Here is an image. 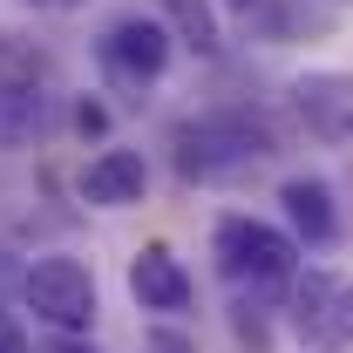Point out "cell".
I'll return each instance as SVG.
<instances>
[{
    "label": "cell",
    "instance_id": "cell-10",
    "mask_svg": "<svg viewBox=\"0 0 353 353\" xmlns=\"http://www.w3.org/2000/svg\"><path fill=\"white\" fill-rule=\"evenodd\" d=\"M48 130V95L34 75H0V150Z\"/></svg>",
    "mask_w": 353,
    "mask_h": 353
},
{
    "label": "cell",
    "instance_id": "cell-7",
    "mask_svg": "<svg viewBox=\"0 0 353 353\" xmlns=\"http://www.w3.org/2000/svg\"><path fill=\"white\" fill-rule=\"evenodd\" d=\"M75 190H82V204L95 211H123V204H143V190H150V163H143V150H95L75 176Z\"/></svg>",
    "mask_w": 353,
    "mask_h": 353
},
{
    "label": "cell",
    "instance_id": "cell-14",
    "mask_svg": "<svg viewBox=\"0 0 353 353\" xmlns=\"http://www.w3.org/2000/svg\"><path fill=\"white\" fill-rule=\"evenodd\" d=\"M0 353H28V333H21L7 312H0Z\"/></svg>",
    "mask_w": 353,
    "mask_h": 353
},
{
    "label": "cell",
    "instance_id": "cell-5",
    "mask_svg": "<svg viewBox=\"0 0 353 353\" xmlns=\"http://www.w3.org/2000/svg\"><path fill=\"white\" fill-rule=\"evenodd\" d=\"M176 34L163 28V14H116L102 34H95V68L116 88H150L170 68Z\"/></svg>",
    "mask_w": 353,
    "mask_h": 353
},
{
    "label": "cell",
    "instance_id": "cell-6",
    "mask_svg": "<svg viewBox=\"0 0 353 353\" xmlns=\"http://www.w3.org/2000/svg\"><path fill=\"white\" fill-rule=\"evenodd\" d=\"M285 95H292V116H299L306 136H319V143H353V75L347 68H306Z\"/></svg>",
    "mask_w": 353,
    "mask_h": 353
},
{
    "label": "cell",
    "instance_id": "cell-18",
    "mask_svg": "<svg viewBox=\"0 0 353 353\" xmlns=\"http://www.w3.org/2000/svg\"><path fill=\"white\" fill-rule=\"evenodd\" d=\"M48 353H88V347H75V340H61V347H48Z\"/></svg>",
    "mask_w": 353,
    "mask_h": 353
},
{
    "label": "cell",
    "instance_id": "cell-3",
    "mask_svg": "<svg viewBox=\"0 0 353 353\" xmlns=\"http://www.w3.org/2000/svg\"><path fill=\"white\" fill-rule=\"evenodd\" d=\"M211 259L231 285H252V292H272L299 272V238L285 224H265V218H218L211 231Z\"/></svg>",
    "mask_w": 353,
    "mask_h": 353
},
{
    "label": "cell",
    "instance_id": "cell-9",
    "mask_svg": "<svg viewBox=\"0 0 353 353\" xmlns=\"http://www.w3.org/2000/svg\"><path fill=\"white\" fill-rule=\"evenodd\" d=\"M279 211H285V231L299 238V252L340 238V211H333V183L326 176H285L279 183Z\"/></svg>",
    "mask_w": 353,
    "mask_h": 353
},
{
    "label": "cell",
    "instance_id": "cell-12",
    "mask_svg": "<svg viewBox=\"0 0 353 353\" xmlns=\"http://www.w3.org/2000/svg\"><path fill=\"white\" fill-rule=\"evenodd\" d=\"M34 68H41V54L14 48V34H0V75H34Z\"/></svg>",
    "mask_w": 353,
    "mask_h": 353
},
{
    "label": "cell",
    "instance_id": "cell-8",
    "mask_svg": "<svg viewBox=\"0 0 353 353\" xmlns=\"http://www.w3.org/2000/svg\"><path fill=\"white\" fill-rule=\"evenodd\" d=\"M190 272H183V259H176L170 245H143L130 259V299L143 312H183L190 306Z\"/></svg>",
    "mask_w": 353,
    "mask_h": 353
},
{
    "label": "cell",
    "instance_id": "cell-4",
    "mask_svg": "<svg viewBox=\"0 0 353 353\" xmlns=\"http://www.w3.org/2000/svg\"><path fill=\"white\" fill-rule=\"evenodd\" d=\"M21 306L41 319L48 333L61 340H82L95 326V272L68 252H48V259L21 265Z\"/></svg>",
    "mask_w": 353,
    "mask_h": 353
},
{
    "label": "cell",
    "instance_id": "cell-17",
    "mask_svg": "<svg viewBox=\"0 0 353 353\" xmlns=\"http://www.w3.org/2000/svg\"><path fill=\"white\" fill-rule=\"evenodd\" d=\"M224 7H231V14H252V7H259V0H224Z\"/></svg>",
    "mask_w": 353,
    "mask_h": 353
},
{
    "label": "cell",
    "instance_id": "cell-2",
    "mask_svg": "<svg viewBox=\"0 0 353 353\" xmlns=\"http://www.w3.org/2000/svg\"><path fill=\"white\" fill-rule=\"evenodd\" d=\"M285 333L299 353H347L353 347V279L333 265H306L285 279Z\"/></svg>",
    "mask_w": 353,
    "mask_h": 353
},
{
    "label": "cell",
    "instance_id": "cell-15",
    "mask_svg": "<svg viewBox=\"0 0 353 353\" xmlns=\"http://www.w3.org/2000/svg\"><path fill=\"white\" fill-rule=\"evenodd\" d=\"M21 7H34V14H75V7H88V0H21Z\"/></svg>",
    "mask_w": 353,
    "mask_h": 353
},
{
    "label": "cell",
    "instance_id": "cell-1",
    "mask_svg": "<svg viewBox=\"0 0 353 353\" xmlns=\"http://www.w3.org/2000/svg\"><path fill=\"white\" fill-rule=\"evenodd\" d=\"M170 150L183 183H224V176H245L272 157V130L252 116H197V123H176Z\"/></svg>",
    "mask_w": 353,
    "mask_h": 353
},
{
    "label": "cell",
    "instance_id": "cell-16",
    "mask_svg": "<svg viewBox=\"0 0 353 353\" xmlns=\"http://www.w3.org/2000/svg\"><path fill=\"white\" fill-rule=\"evenodd\" d=\"M0 285H21V265L7 259V252H0Z\"/></svg>",
    "mask_w": 353,
    "mask_h": 353
},
{
    "label": "cell",
    "instance_id": "cell-11",
    "mask_svg": "<svg viewBox=\"0 0 353 353\" xmlns=\"http://www.w3.org/2000/svg\"><path fill=\"white\" fill-rule=\"evenodd\" d=\"M163 28L183 48H197V54H218L224 48V28H218V14H211V0H163Z\"/></svg>",
    "mask_w": 353,
    "mask_h": 353
},
{
    "label": "cell",
    "instance_id": "cell-13",
    "mask_svg": "<svg viewBox=\"0 0 353 353\" xmlns=\"http://www.w3.org/2000/svg\"><path fill=\"white\" fill-rule=\"evenodd\" d=\"M143 353H197V347H190L183 333H150V340H143Z\"/></svg>",
    "mask_w": 353,
    "mask_h": 353
}]
</instances>
